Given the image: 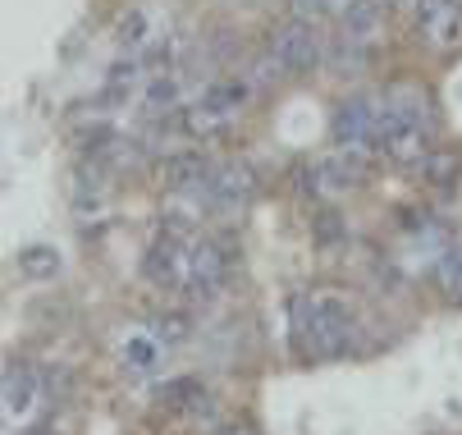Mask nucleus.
<instances>
[{"label": "nucleus", "instance_id": "nucleus-1", "mask_svg": "<svg viewBox=\"0 0 462 435\" xmlns=\"http://www.w3.org/2000/svg\"><path fill=\"white\" fill-rule=\"evenodd\" d=\"M293 335H298V348L316 362L344 357L353 344V307L335 293L298 298L293 302Z\"/></svg>", "mask_w": 462, "mask_h": 435}, {"label": "nucleus", "instance_id": "nucleus-2", "mask_svg": "<svg viewBox=\"0 0 462 435\" xmlns=\"http://www.w3.org/2000/svg\"><path fill=\"white\" fill-rule=\"evenodd\" d=\"M229 266H234V238H225V234L202 238V243L192 247V257H188V280H183L188 298L192 302H211L225 289Z\"/></svg>", "mask_w": 462, "mask_h": 435}, {"label": "nucleus", "instance_id": "nucleus-3", "mask_svg": "<svg viewBox=\"0 0 462 435\" xmlns=\"http://www.w3.org/2000/svg\"><path fill=\"white\" fill-rule=\"evenodd\" d=\"M252 193H256L252 165L247 161H220V165H211V179L197 189V207H207V211H234Z\"/></svg>", "mask_w": 462, "mask_h": 435}, {"label": "nucleus", "instance_id": "nucleus-4", "mask_svg": "<svg viewBox=\"0 0 462 435\" xmlns=\"http://www.w3.org/2000/svg\"><path fill=\"white\" fill-rule=\"evenodd\" d=\"M271 51L280 55V65H284L289 74H307V69H316L320 60H325V42H320V32H316L311 19H289V23H280V28L271 32Z\"/></svg>", "mask_w": 462, "mask_h": 435}, {"label": "nucleus", "instance_id": "nucleus-5", "mask_svg": "<svg viewBox=\"0 0 462 435\" xmlns=\"http://www.w3.org/2000/svg\"><path fill=\"white\" fill-rule=\"evenodd\" d=\"M417 10V32L435 51L462 46V0H412Z\"/></svg>", "mask_w": 462, "mask_h": 435}, {"label": "nucleus", "instance_id": "nucleus-6", "mask_svg": "<svg viewBox=\"0 0 462 435\" xmlns=\"http://www.w3.org/2000/svg\"><path fill=\"white\" fill-rule=\"evenodd\" d=\"M380 106L375 97H348L339 110H335V143L339 147H371V134H375V119H380Z\"/></svg>", "mask_w": 462, "mask_h": 435}, {"label": "nucleus", "instance_id": "nucleus-7", "mask_svg": "<svg viewBox=\"0 0 462 435\" xmlns=\"http://www.w3.org/2000/svg\"><path fill=\"white\" fill-rule=\"evenodd\" d=\"M143 275H147L156 289H179V284L188 280V253H183L179 234H161V238L147 247Z\"/></svg>", "mask_w": 462, "mask_h": 435}, {"label": "nucleus", "instance_id": "nucleus-8", "mask_svg": "<svg viewBox=\"0 0 462 435\" xmlns=\"http://www.w3.org/2000/svg\"><path fill=\"white\" fill-rule=\"evenodd\" d=\"M211 165L216 161L207 152H170L161 161V183H165L170 193H197L211 179Z\"/></svg>", "mask_w": 462, "mask_h": 435}, {"label": "nucleus", "instance_id": "nucleus-9", "mask_svg": "<svg viewBox=\"0 0 462 435\" xmlns=\"http://www.w3.org/2000/svg\"><path fill=\"white\" fill-rule=\"evenodd\" d=\"M32 403H37V371L28 362H10V371H5V412L28 417Z\"/></svg>", "mask_w": 462, "mask_h": 435}, {"label": "nucleus", "instance_id": "nucleus-10", "mask_svg": "<svg viewBox=\"0 0 462 435\" xmlns=\"http://www.w3.org/2000/svg\"><path fill=\"white\" fill-rule=\"evenodd\" d=\"M384 10H389V5H380V0H353V5L339 14V19H344V32L357 37V42H375V32H380V23H384Z\"/></svg>", "mask_w": 462, "mask_h": 435}, {"label": "nucleus", "instance_id": "nucleus-11", "mask_svg": "<svg viewBox=\"0 0 462 435\" xmlns=\"http://www.w3.org/2000/svg\"><path fill=\"white\" fill-rule=\"evenodd\" d=\"M229 110H220V106H211V101H202V106H192V110H183L179 115V124L192 134V138H220L225 129H229Z\"/></svg>", "mask_w": 462, "mask_h": 435}, {"label": "nucleus", "instance_id": "nucleus-12", "mask_svg": "<svg viewBox=\"0 0 462 435\" xmlns=\"http://www.w3.org/2000/svg\"><path fill=\"white\" fill-rule=\"evenodd\" d=\"M421 183H430V189H453L457 183V174H462V156H453V152H444V147H435L417 170H412Z\"/></svg>", "mask_w": 462, "mask_h": 435}, {"label": "nucleus", "instance_id": "nucleus-13", "mask_svg": "<svg viewBox=\"0 0 462 435\" xmlns=\"http://www.w3.org/2000/svg\"><path fill=\"white\" fill-rule=\"evenodd\" d=\"M329 65H335V74H362L375 65V46L357 37H339L335 51H329Z\"/></svg>", "mask_w": 462, "mask_h": 435}, {"label": "nucleus", "instance_id": "nucleus-14", "mask_svg": "<svg viewBox=\"0 0 462 435\" xmlns=\"http://www.w3.org/2000/svg\"><path fill=\"white\" fill-rule=\"evenodd\" d=\"M19 271H23V280H51V275H60V253L46 243H32L19 253Z\"/></svg>", "mask_w": 462, "mask_h": 435}, {"label": "nucleus", "instance_id": "nucleus-15", "mask_svg": "<svg viewBox=\"0 0 462 435\" xmlns=\"http://www.w3.org/2000/svg\"><path fill=\"white\" fill-rule=\"evenodd\" d=\"M161 399H165V408H174V412H192L197 403L207 399V390H202V381H192V376H174L170 385H161Z\"/></svg>", "mask_w": 462, "mask_h": 435}, {"label": "nucleus", "instance_id": "nucleus-16", "mask_svg": "<svg viewBox=\"0 0 462 435\" xmlns=\"http://www.w3.org/2000/svg\"><path fill=\"white\" fill-rule=\"evenodd\" d=\"M101 198H106L101 170H97V165H79V174H74V207H79V211H97Z\"/></svg>", "mask_w": 462, "mask_h": 435}, {"label": "nucleus", "instance_id": "nucleus-17", "mask_svg": "<svg viewBox=\"0 0 462 435\" xmlns=\"http://www.w3.org/2000/svg\"><path fill=\"white\" fill-rule=\"evenodd\" d=\"M143 106H147L152 115H165V110H174V106H179V79H174V74H152Z\"/></svg>", "mask_w": 462, "mask_h": 435}, {"label": "nucleus", "instance_id": "nucleus-18", "mask_svg": "<svg viewBox=\"0 0 462 435\" xmlns=\"http://www.w3.org/2000/svg\"><path fill=\"white\" fill-rule=\"evenodd\" d=\"M435 280L457 302V293H462V247H444V253L435 257Z\"/></svg>", "mask_w": 462, "mask_h": 435}, {"label": "nucleus", "instance_id": "nucleus-19", "mask_svg": "<svg viewBox=\"0 0 462 435\" xmlns=\"http://www.w3.org/2000/svg\"><path fill=\"white\" fill-rule=\"evenodd\" d=\"M293 183H298V193H302L307 202L335 193V189H329V174H325V161H302V165L293 170Z\"/></svg>", "mask_w": 462, "mask_h": 435}, {"label": "nucleus", "instance_id": "nucleus-20", "mask_svg": "<svg viewBox=\"0 0 462 435\" xmlns=\"http://www.w3.org/2000/svg\"><path fill=\"white\" fill-rule=\"evenodd\" d=\"M344 234H348V225H344L339 211H316V220H311V238H316V247H335Z\"/></svg>", "mask_w": 462, "mask_h": 435}, {"label": "nucleus", "instance_id": "nucleus-21", "mask_svg": "<svg viewBox=\"0 0 462 435\" xmlns=\"http://www.w3.org/2000/svg\"><path fill=\"white\" fill-rule=\"evenodd\" d=\"M188 330H192V321H188L183 312H161V317L152 321L156 344H183V339H188Z\"/></svg>", "mask_w": 462, "mask_h": 435}, {"label": "nucleus", "instance_id": "nucleus-22", "mask_svg": "<svg viewBox=\"0 0 462 435\" xmlns=\"http://www.w3.org/2000/svg\"><path fill=\"white\" fill-rule=\"evenodd\" d=\"M143 42H147V14H143V10L124 14V23H119V46L138 55V51H143Z\"/></svg>", "mask_w": 462, "mask_h": 435}, {"label": "nucleus", "instance_id": "nucleus-23", "mask_svg": "<svg viewBox=\"0 0 462 435\" xmlns=\"http://www.w3.org/2000/svg\"><path fill=\"white\" fill-rule=\"evenodd\" d=\"M284 74H289V69L280 65V55H275V51H266V55H261L256 65H252V88H271V83H275V79H284Z\"/></svg>", "mask_w": 462, "mask_h": 435}, {"label": "nucleus", "instance_id": "nucleus-24", "mask_svg": "<svg viewBox=\"0 0 462 435\" xmlns=\"http://www.w3.org/2000/svg\"><path fill=\"white\" fill-rule=\"evenodd\" d=\"M220 435H252V430H238V426H229V430H220Z\"/></svg>", "mask_w": 462, "mask_h": 435}, {"label": "nucleus", "instance_id": "nucleus-25", "mask_svg": "<svg viewBox=\"0 0 462 435\" xmlns=\"http://www.w3.org/2000/svg\"><path fill=\"white\" fill-rule=\"evenodd\" d=\"M380 5H399V0H380Z\"/></svg>", "mask_w": 462, "mask_h": 435}, {"label": "nucleus", "instance_id": "nucleus-26", "mask_svg": "<svg viewBox=\"0 0 462 435\" xmlns=\"http://www.w3.org/2000/svg\"><path fill=\"white\" fill-rule=\"evenodd\" d=\"M457 307H462V293H457Z\"/></svg>", "mask_w": 462, "mask_h": 435}]
</instances>
